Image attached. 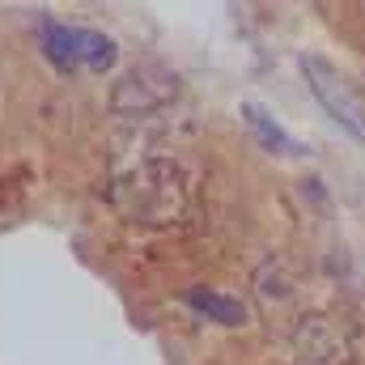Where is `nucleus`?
Returning a JSON list of instances; mask_svg holds the SVG:
<instances>
[{
  "label": "nucleus",
  "instance_id": "1",
  "mask_svg": "<svg viewBox=\"0 0 365 365\" xmlns=\"http://www.w3.org/2000/svg\"><path fill=\"white\" fill-rule=\"evenodd\" d=\"M106 204L128 225H175L191 204V179L175 158H145L106 182Z\"/></svg>",
  "mask_w": 365,
  "mask_h": 365
},
{
  "label": "nucleus",
  "instance_id": "2",
  "mask_svg": "<svg viewBox=\"0 0 365 365\" xmlns=\"http://www.w3.org/2000/svg\"><path fill=\"white\" fill-rule=\"evenodd\" d=\"M38 38H43V56L56 64V68H90V73H106L115 60H119V47L115 38H106L102 30L90 26H68V21H43L38 26Z\"/></svg>",
  "mask_w": 365,
  "mask_h": 365
},
{
  "label": "nucleus",
  "instance_id": "3",
  "mask_svg": "<svg viewBox=\"0 0 365 365\" xmlns=\"http://www.w3.org/2000/svg\"><path fill=\"white\" fill-rule=\"evenodd\" d=\"M353 327L340 314H302L289 327V357L293 365H349L353 361Z\"/></svg>",
  "mask_w": 365,
  "mask_h": 365
},
{
  "label": "nucleus",
  "instance_id": "4",
  "mask_svg": "<svg viewBox=\"0 0 365 365\" xmlns=\"http://www.w3.org/2000/svg\"><path fill=\"white\" fill-rule=\"evenodd\" d=\"M175 98H179V73H170L166 64H136L115 77L106 106L115 115H153Z\"/></svg>",
  "mask_w": 365,
  "mask_h": 365
},
{
  "label": "nucleus",
  "instance_id": "5",
  "mask_svg": "<svg viewBox=\"0 0 365 365\" xmlns=\"http://www.w3.org/2000/svg\"><path fill=\"white\" fill-rule=\"evenodd\" d=\"M297 68H302V77L310 81V93L327 106V115H331L344 132H353L357 140H365V98L353 90V81H349L340 68H331L327 60H319V56H302Z\"/></svg>",
  "mask_w": 365,
  "mask_h": 365
},
{
  "label": "nucleus",
  "instance_id": "6",
  "mask_svg": "<svg viewBox=\"0 0 365 365\" xmlns=\"http://www.w3.org/2000/svg\"><path fill=\"white\" fill-rule=\"evenodd\" d=\"M242 119H247V128L259 136V145H264V149L284 153V158H297V153H302V145H297V140H293L280 123H276V119L264 110V106H259V102H242Z\"/></svg>",
  "mask_w": 365,
  "mask_h": 365
},
{
  "label": "nucleus",
  "instance_id": "7",
  "mask_svg": "<svg viewBox=\"0 0 365 365\" xmlns=\"http://www.w3.org/2000/svg\"><path fill=\"white\" fill-rule=\"evenodd\" d=\"M187 302H191L200 314H208L212 323H225V327H242V323H247V306H242L238 297L217 293V289H191Z\"/></svg>",
  "mask_w": 365,
  "mask_h": 365
}]
</instances>
